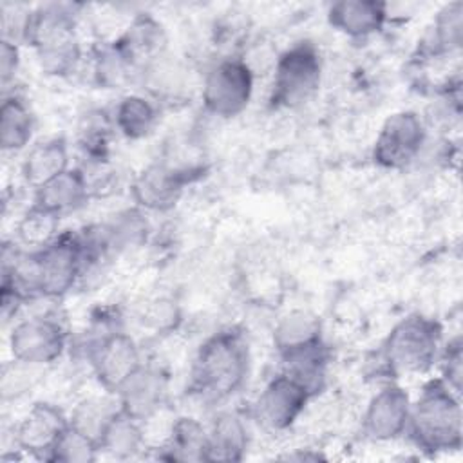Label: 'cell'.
Here are the masks:
<instances>
[{
  "label": "cell",
  "mask_w": 463,
  "mask_h": 463,
  "mask_svg": "<svg viewBox=\"0 0 463 463\" xmlns=\"http://www.w3.org/2000/svg\"><path fill=\"white\" fill-rule=\"evenodd\" d=\"M250 344L242 329L230 326L212 333L197 347L190 365V391L208 402H222L242 389L250 373Z\"/></svg>",
  "instance_id": "6da1fadb"
},
{
  "label": "cell",
  "mask_w": 463,
  "mask_h": 463,
  "mask_svg": "<svg viewBox=\"0 0 463 463\" xmlns=\"http://www.w3.org/2000/svg\"><path fill=\"white\" fill-rule=\"evenodd\" d=\"M43 74L63 78L81 63L83 51L78 38V14L69 4H43L29 11L24 31Z\"/></svg>",
  "instance_id": "7a4b0ae2"
},
{
  "label": "cell",
  "mask_w": 463,
  "mask_h": 463,
  "mask_svg": "<svg viewBox=\"0 0 463 463\" xmlns=\"http://www.w3.org/2000/svg\"><path fill=\"white\" fill-rule=\"evenodd\" d=\"M405 434L425 454L459 450L463 443V414L459 394L439 376L429 380L416 400Z\"/></svg>",
  "instance_id": "3957f363"
},
{
  "label": "cell",
  "mask_w": 463,
  "mask_h": 463,
  "mask_svg": "<svg viewBox=\"0 0 463 463\" xmlns=\"http://www.w3.org/2000/svg\"><path fill=\"white\" fill-rule=\"evenodd\" d=\"M441 347V324L429 315L411 313L385 336L382 360L394 374H421L438 362Z\"/></svg>",
  "instance_id": "277c9868"
},
{
  "label": "cell",
  "mask_w": 463,
  "mask_h": 463,
  "mask_svg": "<svg viewBox=\"0 0 463 463\" xmlns=\"http://www.w3.org/2000/svg\"><path fill=\"white\" fill-rule=\"evenodd\" d=\"M322 83V56L309 40L284 49L273 63L271 109H297L309 101Z\"/></svg>",
  "instance_id": "5b68a950"
},
{
  "label": "cell",
  "mask_w": 463,
  "mask_h": 463,
  "mask_svg": "<svg viewBox=\"0 0 463 463\" xmlns=\"http://www.w3.org/2000/svg\"><path fill=\"white\" fill-rule=\"evenodd\" d=\"M34 295L65 297L85 275V253L78 232H61L51 244L31 250Z\"/></svg>",
  "instance_id": "8992f818"
},
{
  "label": "cell",
  "mask_w": 463,
  "mask_h": 463,
  "mask_svg": "<svg viewBox=\"0 0 463 463\" xmlns=\"http://www.w3.org/2000/svg\"><path fill=\"white\" fill-rule=\"evenodd\" d=\"M255 74L242 58H222L203 80L201 101L208 114L230 119L246 110L251 101Z\"/></svg>",
  "instance_id": "52a82bcc"
},
{
  "label": "cell",
  "mask_w": 463,
  "mask_h": 463,
  "mask_svg": "<svg viewBox=\"0 0 463 463\" xmlns=\"http://www.w3.org/2000/svg\"><path fill=\"white\" fill-rule=\"evenodd\" d=\"M87 358L98 383L114 396L143 364L137 342L121 329L96 336L89 344Z\"/></svg>",
  "instance_id": "ba28073f"
},
{
  "label": "cell",
  "mask_w": 463,
  "mask_h": 463,
  "mask_svg": "<svg viewBox=\"0 0 463 463\" xmlns=\"http://www.w3.org/2000/svg\"><path fill=\"white\" fill-rule=\"evenodd\" d=\"M427 125L414 110H398L380 127L373 145V161L383 170H402L421 152Z\"/></svg>",
  "instance_id": "9c48e42d"
},
{
  "label": "cell",
  "mask_w": 463,
  "mask_h": 463,
  "mask_svg": "<svg viewBox=\"0 0 463 463\" xmlns=\"http://www.w3.org/2000/svg\"><path fill=\"white\" fill-rule=\"evenodd\" d=\"M67 344V329L60 320L49 315L20 320L9 333V351L13 360L33 367H45L60 360Z\"/></svg>",
  "instance_id": "30bf717a"
},
{
  "label": "cell",
  "mask_w": 463,
  "mask_h": 463,
  "mask_svg": "<svg viewBox=\"0 0 463 463\" xmlns=\"http://www.w3.org/2000/svg\"><path fill=\"white\" fill-rule=\"evenodd\" d=\"M313 394L298 380L280 371L271 376L253 402L255 421L271 432H282L295 425Z\"/></svg>",
  "instance_id": "8fae6325"
},
{
  "label": "cell",
  "mask_w": 463,
  "mask_h": 463,
  "mask_svg": "<svg viewBox=\"0 0 463 463\" xmlns=\"http://www.w3.org/2000/svg\"><path fill=\"white\" fill-rule=\"evenodd\" d=\"M69 429V416L51 402H34L13 429V439L20 452L49 459L54 445Z\"/></svg>",
  "instance_id": "7c38bea8"
},
{
  "label": "cell",
  "mask_w": 463,
  "mask_h": 463,
  "mask_svg": "<svg viewBox=\"0 0 463 463\" xmlns=\"http://www.w3.org/2000/svg\"><path fill=\"white\" fill-rule=\"evenodd\" d=\"M412 398L398 383H385L373 398L362 416V432L367 439L387 443L402 438L407 430Z\"/></svg>",
  "instance_id": "4fadbf2b"
},
{
  "label": "cell",
  "mask_w": 463,
  "mask_h": 463,
  "mask_svg": "<svg viewBox=\"0 0 463 463\" xmlns=\"http://www.w3.org/2000/svg\"><path fill=\"white\" fill-rule=\"evenodd\" d=\"M192 170L172 166L166 163H152L143 168L130 184V195L136 208L143 212L172 210L190 181Z\"/></svg>",
  "instance_id": "5bb4252c"
},
{
  "label": "cell",
  "mask_w": 463,
  "mask_h": 463,
  "mask_svg": "<svg viewBox=\"0 0 463 463\" xmlns=\"http://www.w3.org/2000/svg\"><path fill=\"white\" fill-rule=\"evenodd\" d=\"M168 374L161 367L145 362L116 392L119 409L141 423L150 421L165 407Z\"/></svg>",
  "instance_id": "9a60e30c"
},
{
  "label": "cell",
  "mask_w": 463,
  "mask_h": 463,
  "mask_svg": "<svg viewBox=\"0 0 463 463\" xmlns=\"http://www.w3.org/2000/svg\"><path fill=\"white\" fill-rule=\"evenodd\" d=\"M112 42L136 69L152 65L166 49V34L163 25L148 13L134 16L127 29H123V33Z\"/></svg>",
  "instance_id": "2e32d148"
},
{
  "label": "cell",
  "mask_w": 463,
  "mask_h": 463,
  "mask_svg": "<svg viewBox=\"0 0 463 463\" xmlns=\"http://www.w3.org/2000/svg\"><path fill=\"white\" fill-rule=\"evenodd\" d=\"M327 24L349 38H369L387 22V4L380 0H340L327 7Z\"/></svg>",
  "instance_id": "e0dca14e"
},
{
  "label": "cell",
  "mask_w": 463,
  "mask_h": 463,
  "mask_svg": "<svg viewBox=\"0 0 463 463\" xmlns=\"http://www.w3.org/2000/svg\"><path fill=\"white\" fill-rule=\"evenodd\" d=\"M90 197L87 174L80 166H71L38 190L33 192V204L58 217L81 208Z\"/></svg>",
  "instance_id": "ac0fdd59"
},
{
  "label": "cell",
  "mask_w": 463,
  "mask_h": 463,
  "mask_svg": "<svg viewBox=\"0 0 463 463\" xmlns=\"http://www.w3.org/2000/svg\"><path fill=\"white\" fill-rule=\"evenodd\" d=\"M248 445L250 434L244 420L237 412L221 411L206 425L204 461H241Z\"/></svg>",
  "instance_id": "d6986e66"
},
{
  "label": "cell",
  "mask_w": 463,
  "mask_h": 463,
  "mask_svg": "<svg viewBox=\"0 0 463 463\" xmlns=\"http://www.w3.org/2000/svg\"><path fill=\"white\" fill-rule=\"evenodd\" d=\"M67 168H71L67 141L63 137H49L27 150L20 165V175L34 192Z\"/></svg>",
  "instance_id": "ffe728a7"
},
{
  "label": "cell",
  "mask_w": 463,
  "mask_h": 463,
  "mask_svg": "<svg viewBox=\"0 0 463 463\" xmlns=\"http://www.w3.org/2000/svg\"><path fill=\"white\" fill-rule=\"evenodd\" d=\"M279 356L282 371L306 385L313 396L324 389L329 365V347L324 338L280 353Z\"/></svg>",
  "instance_id": "44dd1931"
},
{
  "label": "cell",
  "mask_w": 463,
  "mask_h": 463,
  "mask_svg": "<svg viewBox=\"0 0 463 463\" xmlns=\"http://www.w3.org/2000/svg\"><path fill=\"white\" fill-rule=\"evenodd\" d=\"M463 42V4H445L432 24L427 27L421 42L420 54L425 58H439L461 47Z\"/></svg>",
  "instance_id": "7402d4cb"
},
{
  "label": "cell",
  "mask_w": 463,
  "mask_h": 463,
  "mask_svg": "<svg viewBox=\"0 0 463 463\" xmlns=\"http://www.w3.org/2000/svg\"><path fill=\"white\" fill-rule=\"evenodd\" d=\"M36 118L24 96L4 94L0 107V148L4 152L24 150L34 134Z\"/></svg>",
  "instance_id": "603a6c76"
},
{
  "label": "cell",
  "mask_w": 463,
  "mask_h": 463,
  "mask_svg": "<svg viewBox=\"0 0 463 463\" xmlns=\"http://www.w3.org/2000/svg\"><path fill=\"white\" fill-rule=\"evenodd\" d=\"M161 458L172 461H204L206 425L192 416H177L168 427L166 439L159 447Z\"/></svg>",
  "instance_id": "cb8c5ba5"
},
{
  "label": "cell",
  "mask_w": 463,
  "mask_h": 463,
  "mask_svg": "<svg viewBox=\"0 0 463 463\" xmlns=\"http://www.w3.org/2000/svg\"><path fill=\"white\" fill-rule=\"evenodd\" d=\"M159 119L157 107L143 94H127L114 107V128L127 139H143L152 134Z\"/></svg>",
  "instance_id": "d4e9b609"
},
{
  "label": "cell",
  "mask_w": 463,
  "mask_h": 463,
  "mask_svg": "<svg viewBox=\"0 0 463 463\" xmlns=\"http://www.w3.org/2000/svg\"><path fill=\"white\" fill-rule=\"evenodd\" d=\"M146 449V432L145 425L121 409L114 414L110 423L107 425L101 439L99 450L107 452L118 459H130Z\"/></svg>",
  "instance_id": "484cf974"
},
{
  "label": "cell",
  "mask_w": 463,
  "mask_h": 463,
  "mask_svg": "<svg viewBox=\"0 0 463 463\" xmlns=\"http://www.w3.org/2000/svg\"><path fill=\"white\" fill-rule=\"evenodd\" d=\"M324 338L320 320L307 311H291L282 317L273 331V344L277 353H286L300 345Z\"/></svg>",
  "instance_id": "4316f807"
},
{
  "label": "cell",
  "mask_w": 463,
  "mask_h": 463,
  "mask_svg": "<svg viewBox=\"0 0 463 463\" xmlns=\"http://www.w3.org/2000/svg\"><path fill=\"white\" fill-rule=\"evenodd\" d=\"M119 411V403L118 398L109 400V398H101V396H90L81 400L72 412L69 414V423L78 429L80 432H83L85 436L92 438L98 445L99 439L107 429V425L110 423V420L114 418V414Z\"/></svg>",
  "instance_id": "83f0119b"
},
{
  "label": "cell",
  "mask_w": 463,
  "mask_h": 463,
  "mask_svg": "<svg viewBox=\"0 0 463 463\" xmlns=\"http://www.w3.org/2000/svg\"><path fill=\"white\" fill-rule=\"evenodd\" d=\"M60 219L58 215L38 208L31 203V206L24 212L16 224V237L22 246L27 250H40L51 244L61 232H60Z\"/></svg>",
  "instance_id": "f1b7e54d"
},
{
  "label": "cell",
  "mask_w": 463,
  "mask_h": 463,
  "mask_svg": "<svg viewBox=\"0 0 463 463\" xmlns=\"http://www.w3.org/2000/svg\"><path fill=\"white\" fill-rule=\"evenodd\" d=\"M99 452H101L99 445L92 438L85 436L83 432H80L78 429H74L69 423V429L58 439V443L54 445L47 461H54V463H90V461L98 459Z\"/></svg>",
  "instance_id": "f546056e"
},
{
  "label": "cell",
  "mask_w": 463,
  "mask_h": 463,
  "mask_svg": "<svg viewBox=\"0 0 463 463\" xmlns=\"http://www.w3.org/2000/svg\"><path fill=\"white\" fill-rule=\"evenodd\" d=\"M143 322L157 333H168L181 322V311L172 298H154L143 311Z\"/></svg>",
  "instance_id": "4dcf8cb0"
},
{
  "label": "cell",
  "mask_w": 463,
  "mask_h": 463,
  "mask_svg": "<svg viewBox=\"0 0 463 463\" xmlns=\"http://www.w3.org/2000/svg\"><path fill=\"white\" fill-rule=\"evenodd\" d=\"M461 338L456 336L449 340L441 347L439 362H441V380L461 396V378H463V351H461Z\"/></svg>",
  "instance_id": "1f68e13d"
},
{
  "label": "cell",
  "mask_w": 463,
  "mask_h": 463,
  "mask_svg": "<svg viewBox=\"0 0 463 463\" xmlns=\"http://www.w3.org/2000/svg\"><path fill=\"white\" fill-rule=\"evenodd\" d=\"M20 69V47L16 42L4 40L0 42V83L4 90L14 81V76Z\"/></svg>",
  "instance_id": "d6a6232c"
}]
</instances>
